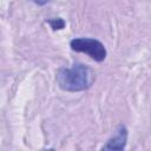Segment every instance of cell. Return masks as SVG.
Returning <instances> with one entry per match:
<instances>
[{
  "label": "cell",
  "mask_w": 151,
  "mask_h": 151,
  "mask_svg": "<svg viewBox=\"0 0 151 151\" xmlns=\"http://www.w3.org/2000/svg\"><path fill=\"white\" fill-rule=\"evenodd\" d=\"M59 87L67 92H80L87 90L94 81L93 71L83 64H74L71 67H61L55 76Z\"/></svg>",
  "instance_id": "6da1fadb"
},
{
  "label": "cell",
  "mask_w": 151,
  "mask_h": 151,
  "mask_svg": "<svg viewBox=\"0 0 151 151\" xmlns=\"http://www.w3.org/2000/svg\"><path fill=\"white\" fill-rule=\"evenodd\" d=\"M70 46L73 51L85 53L98 63L104 61L107 55L104 44L93 38H76L71 40Z\"/></svg>",
  "instance_id": "7a4b0ae2"
},
{
  "label": "cell",
  "mask_w": 151,
  "mask_h": 151,
  "mask_svg": "<svg viewBox=\"0 0 151 151\" xmlns=\"http://www.w3.org/2000/svg\"><path fill=\"white\" fill-rule=\"evenodd\" d=\"M127 140V130L125 126L119 125L116 134L107 140V143L103 146V150H123L126 145Z\"/></svg>",
  "instance_id": "3957f363"
},
{
  "label": "cell",
  "mask_w": 151,
  "mask_h": 151,
  "mask_svg": "<svg viewBox=\"0 0 151 151\" xmlns=\"http://www.w3.org/2000/svg\"><path fill=\"white\" fill-rule=\"evenodd\" d=\"M48 24L52 26L53 29H63L65 27V21L61 18H57V19H52L48 20Z\"/></svg>",
  "instance_id": "277c9868"
},
{
  "label": "cell",
  "mask_w": 151,
  "mask_h": 151,
  "mask_svg": "<svg viewBox=\"0 0 151 151\" xmlns=\"http://www.w3.org/2000/svg\"><path fill=\"white\" fill-rule=\"evenodd\" d=\"M29 1H32V2H33V4H35V5L42 6V5H46L47 2H50L51 0H29Z\"/></svg>",
  "instance_id": "5b68a950"
}]
</instances>
